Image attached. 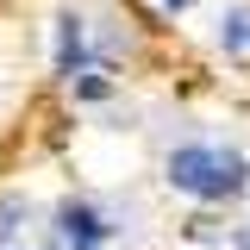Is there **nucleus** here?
<instances>
[{"mask_svg": "<svg viewBox=\"0 0 250 250\" xmlns=\"http://www.w3.org/2000/svg\"><path fill=\"white\" fill-rule=\"evenodd\" d=\"M244 250H250V231H244Z\"/></svg>", "mask_w": 250, "mask_h": 250, "instance_id": "6", "label": "nucleus"}, {"mask_svg": "<svg viewBox=\"0 0 250 250\" xmlns=\"http://www.w3.org/2000/svg\"><path fill=\"white\" fill-rule=\"evenodd\" d=\"M113 231H119V225H106V213H100L94 200H62L57 207V238L69 250H106Z\"/></svg>", "mask_w": 250, "mask_h": 250, "instance_id": "2", "label": "nucleus"}, {"mask_svg": "<svg viewBox=\"0 0 250 250\" xmlns=\"http://www.w3.org/2000/svg\"><path fill=\"white\" fill-rule=\"evenodd\" d=\"M88 75V19L82 13H57V82Z\"/></svg>", "mask_w": 250, "mask_h": 250, "instance_id": "3", "label": "nucleus"}, {"mask_svg": "<svg viewBox=\"0 0 250 250\" xmlns=\"http://www.w3.org/2000/svg\"><path fill=\"white\" fill-rule=\"evenodd\" d=\"M156 6H163V13H188L194 0H156Z\"/></svg>", "mask_w": 250, "mask_h": 250, "instance_id": "5", "label": "nucleus"}, {"mask_svg": "<svg viewBox=\"0 0 250 250\" xmlns=\"http://www.w3.org/2000/svg\"><path fill=\"white\" fill-rule=\"evenodd\" d=\"M219 50L225 57L250 50V6H219Z\"/></svg>", "mask_w": 250, "mask_h": 250, "instance_id": "4", "label": "nucleus"}, {"mask_svg": "<svg viewBox=\"0 0 250 250\" xmlns=\"http://www.w3.org/2000/svg\"><path fill=\"white\" fill-rule=\"evenodd\" d=\"M163 175H169L175 194L200 200V207H219V200H238L250 188V163L225 144H182V150H169Z\"/></svg>", "mask_w": 250, "mask_h": 250, "instance_id": "1", "label": "nucleus"}]
</instances>
